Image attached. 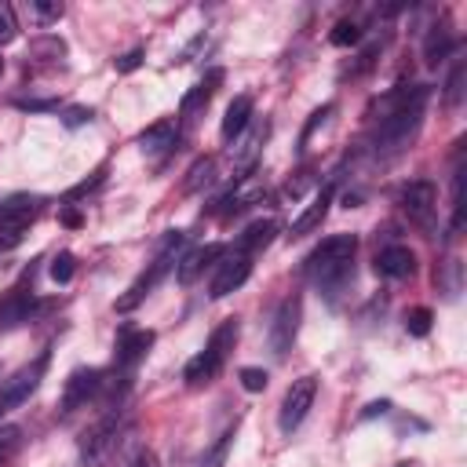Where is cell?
<instances>
[{
    "label": "cell",
    "instance_id": "6da1fadb",
    "mask_svg": "<svg viewBox=\"0 0 467 467\" xmlns=\"http://www.w3.org/2000/svg\"><path fill=\"white\" fill-rule=\"evenodd\" d=\"M427 84H401L398 91H390L383 99L387 113L379 117L376 124V135H372V153L390 161L398 153L409 150V142L416 139L420 124H423V113H427Z\"/></svg>",
    "mask_w": 467,
    "mask_h": 467
},
{
    "label": "cell",
    "instance_id": "7a4b0ae2",
    "mask_svg": "<svg viewBox=\"0 0 467 467\" xmlns=\"http://www.w3.org/2000/svg\"><path fill=\"white\" fill-rule=\"evenodd\" d=\"M354 252H358V237H354V234H332V237H325V241L303 259L306 277H310L317 288H325V292L332 296V292L343 288L347 277L354 274Z\"/></svg>",
    "mask_w": 467,
    "mask_h": 467
},
{
    "label": "cell",
    "instance_id": "3957f363",
    "mask_svg": "<svg viewBox=\"0 0 467 467\" xmlns=\"http://www.w3.org/2000/svg\"><path fill=\"white\" fill-rule=\"evenodd\" d=\"M128 427H131V420L113 405L102 420H95V423L80 434V445H77L80 463H84V467H109V460L117 456V449H120Z\"/></svg>",
    "mask_w": 467,
    "mask_h": 467
},
{
    "label": "cell",
    "instance_id": "277c9868",
    "mask_svg": "<svg viewBox=\"0 0 467 467\" xmlns=\"http://www.w3.org/2000/svg\"><path fill=\"white\" fill-rule=\"evenodd\" d=\"M237 332H241V328H237V317H226L223 325H215L212 336H208V343H204V350L186 361L182 379H186L190 387L212 383V379L223 372V365H226V358H230V350H234V343H237Z\"/></svg>",
    "mask_w": 467,
    "mask_h": 467
},
{
    "label": "cell",
    "instance_id": "5b68a950",
    "mask_svg": "<svg viewBox=\"0 0 467 467\" xmlns=\"http://www.w3.org/2000/svg\"><path fill=\"white\" fill-rule=\"evenodd\" d=\"M182 241H186V234H179V230H171V234L164 237V244H161V252L153 255V263H150V266L128 285V292L117 299V310H120V314L135 310V306H139V303H142V299L168 277V270L179 263V248H182Z\"/></svg>",
    "mask_w": 467,
    "mask_h": 467
},
{
    "label": "cell",
    "instance_id": "8992f818",
    "mask_svg": "<svg viewBox=\"0 0 467 467\" xmlns=\"http://www.w3.org/2000/svg\"><path fill=\"white\" fill-rule=\"evenodd\" d=\"M47 361H51V350H40L29 365H22L15 376H7V379L0 383V420H4L7 412H15L22 401H29V394L40 387V379H44V372H47Z\"/></svg>",
    "mask_w": 467,
    "mask_h": 467
},
{
    "label": "cell",
    "instance_id": "52a82bcc",
    "mask_svg": "<svg viewBox=\"0 0 467 467\" xmlns=\"http://www.w3.org/2000/svg\"><path fill=\"white\" fill-rule=\"evenodd\" d=\"M398 208L416 223L420 230H434V212H438V190L427 179H412L398 190Z\"/></svg>",
    "mask_w": 467,
    "mask_h": 467
},
{
    "label": "cell",
    "instance_id": "ba28073f",
    "mask_svg": "<svg viewBox=\"0 0 467 467\" xmlns=\"http://www.w3.org/2000/svg\"><path fill=\"white\" fill-rule=\"evenodd\" d=\"M314 398H317V376H299V379H292V387H288L285 398H281L277 427H281L285 434H292V431L306 420V412L314 409Z\"/></svg>",
    "mask_w": 467,
    "mask_h": 467
},
{
    "label": "cell",
    "instance_id": "9c48e42d",
    "mask_svg": "<svg viewBox=\"0 0 467 467\" xmlns=\"http://www.w3.org/2000/svg\"><path fill=\"white\" fill-rule=\"evenodd\" d=\"M299 321H303V299L299 296H288L277 303L274 310V321H270V350L274 358H288L296 336H299Z\"/></svg>",
    "mask_w": 467,
    "mask_h": 467
},
{
    "label": "cell",
    "instance_id": "30bf717a",
    "mask_svg": "<svg viewBox=\"0 0 467 467\" xmlns=\"http://www.w3.org/2000/svg\"><path fill=\"white\" fill-rule=\"evenodd\" d=\"M248 274H252V255H244V252H223V263L215 266V274H212V285H208V296L212 299H226L230 292H237L244 281H248Z\"/></svg>",
    "mask_w": 467,
    "mask_h": 467
},
{
    "label": "cell",
    "instance_id": "8fae6325",
    "mask_svg": "<svg viewBox=\"0 0 467 467\" xmlns=\"http://www.w3.org/2000/svg\"><path fill=\"white\" fill-rule=\"evenodd\" d=\"M29 310H33V266L18 285H11L0 296V332H15L22 321H29Z\"/></svg>",
    "mask_w": 467,
    "mask_h": 467
},
{
    "label": "cell",
    "instance_id": "7c38bea8",
    "mask_svg": "<svg viewBox=\"0 0 467 467\" xmlns=\"http://www.w3.org/2000/svg\"><path fill=\"white\" fill-rule=\"evenodd\" d=\"M102 372L99 368H73L66 387H62V416H73L77 409H88V401L102 390Z\"/></svg>",
    "mask_w": 467,
    "mask_h": 467
},
{
    "label": "cell",
    "instance_id": "4fadbf2b",
    "mask_svg": "<svg viewBox=\"0 0 467 467\" xmlns=\"http://www.w3.org/2000/svg\"><path fill=\"white\" fill-rule=\"evenodd\" d=\"M153 339H157V336H153L150 328H120L117 350H113V365H117L120 372H131V368L150 354Z\"/></svg>",
    "mask_w": 467,
    "mask_h": 467
},
{
    "label": "cell",
    "instance_id": "5bb4252c",
    "mask_svg": "<svg viewBox=\"0 0 467 467\" xmlns=\"http://www.w3.org/2000/svg\"><path fill=\"white\" fill-rule=\"evenodd\" d=\"M332 197H336V182L328 179L314 197H310V204L292 219V226H288V237H303V234H314L321 223H325V215H328V208H332Z\"/></svg>",
    "mask_w": 467,
    "mask_h": 467
},
{
    "label": "cell",
    "instance_id": "9a60e30c",
    "mask_svg": "<svg viewBox=\"0 0 467 467\" xmlns=\"http://www.w3.org/2000/svg\"><path fill=\"white\" fill-rule=\"evenodd\" d=\"M223 80H226V73H223L219 66H212V69H208V73L182 95V102H179V117H197V113L215 99V91H219Z\"/></svg>",
    "mask_w": 467,
    "mask_h": 467
},
{
    "label": "cell",
    "instance_id": "2e32d148",
    "mask_svg": "<svg viewBox=\"0 0 467 467\" xmlns=\"http://www.w3.org/2000/svg\"><path fill=\"white\" fill-rule=\"evenodd\" d=\"M223 244H201V248H190L179 263H175V277H179V285H193L201 274H204V266L208 263H215V259H223Z\"/></svg>",
    "mask_w": 467,
    "mask_h": 467
},
{
    "label": "cell",
    "instance_id": "e0dca14e",
    "mask_svg": "<svg viewBox=\"0 0 467 467\" xmlns=\"http://www.w3.org/2000/svg\"><path fill=\"white\" fill-rule=\"evenodd\" d=\"M412 270H416V255H412V248H405V244H387V248L376 255V274H379V277L401 281V277H409Z\"/></svg>",
    "mask_w": 467,
    "mask_h": 467
},
{
    "label": "cell",
    "instance_id": "ac0fdd59",
    "mask_svg": "<svg viewBox=\"0 0 467 467\" xmlns=\"http://www.w3.org/2000/svg\"><path fill=\"white\" fill-rule=\"evenodd\" d=\"M252 109H255L252 95H237V99L226 106V113H223V124H219V135H223V142H234L237 135H244V128L252 124Z\"/></svg>",
    "mask_w": 467,
    "mask_h": 467
},
{
    "label": "cell",
    "instance_id": "d6986e66",
    "mask_svg": "<svg viewBox=\"0 0 467 467\" xmlns=\"http://www.w3.org/2000/svg\"><path fill=\"white\" fill-rule=\"evenodd\" d=\"M266 135H270V124L266 120H259V124H252L248 128V135H244V142L234 150V157H237V182L244 179V171L255 164V157H259V150H263V142H266Z\"/></svg>",
    "mask_w": 467,
    "mask_h": 467
},
{
    "label": "cell",
    "instance_id": "ffe728a7",
    "mask_svg": "<svg viewBox=\"0 0 467 467\" xmlns=\"http://www.w3.org/2000/svg\"><path fill=\"white\" fill-rule=\"evenodd\" d=\"M175 135H179L175 120H171V117H161V120H153V124L139 135V146H142L146 153H164L168 146H175Z\"/></svg>",
    "mask_w": 467,
    "mask_h": 467
},
{
    "label": "cell",
    "instance_id": "44dd1931",
    "mask_svg": "<svg viewBox=\"0 0 467 467\" xmlns=\"http://www.w3.org/2000/svg\"><path fill=\"white\" fill-rule=\"evenodd\" d=\"M274 234H277V223L274 219H255L252 226H244V234L237 237V252H244V255H255L259 248H266L270 241H274Z\"/></svg>",
    "mask_w": 467,
    "mask_h": 467
},
{
    "label": "cell",
    "instance_id": "7402d4cb",
    "mask_svg": "<svg viewBox=\"0 0 467 467\" xmlns=\"http://www.w3.org/2000/svg\"><path fill=\"white\" fill-rule=\"evenodd\" d=\"M452 47H456V40H452L449 26H445V22H441V26H431V33H427V40H423V58H427V66H438Z\"/></svg>",
    "mask_w": 467,
    "mask_h": 467
},
{
    "label": "cell",
    "instance_id": "603a6c76",
    "mask_svg": "<svg viewBox=\"0 0 467 467\" xmlns=\"http://www.w3.org/2000/svg\"><path fill=\"white\" fill-rule=\"evenodd\" d=\"M29 55L40 58V62H58V58H66V40L62 36H51V33L33 36L29 40Z\"/></svg>",
    "mask_w": 467,
    "mask_h": 467
},
{
    "label": "cell",
    "instance_id": "cb8c5ba5",
    "mask_svg": "<svg viewBox=\"0 0 467 467\" xmlns=\"http://www.w3.org/2000/svg\"><path fill=\"white\" fill-rule=\"evenodd\" d=\"M234 434H237V423H230V427L215 438V445L197 460V467H223V463H226V452H230V445H234Z\"/></svg>",
    "mask_w": 467,
    "mask_h": 467
},
{
    "label": "cell",
    "instance_id": "d4e9b609",
    "mask_svg": "<svg viewBox=\"0 0 467 467\" xmlns=\"http://www.w3.org/2000/svg\"><path fill=\"white\" fill-rule=\"evenodd\" d=\"M212 171H215V161H212V157H197V161L190 164V171H186L182 190H186V193H197L201 186H208V182H212Z\"/></svg>",
    "mask_w": 467,
    "mask_h": 467
},
{
    "label": "cell",
    "instance_id": "484cf974",
    "mask_svg": "<svg viewBox=\"0 0 467 467\" xmlns=\"http://www.w3.org/2000/svg\"><path fill=\"white\" fill-rule=\"evenodd\" d=\"M463 77H467V62L460 58V62L452 66L449 80H445V106H452V109L463 102Z\"/></svg>",
    "mask_w": 467,
    "mask_h": 467
},
{
    "label": "cell",
    "instance_id": "4316f807",
    "mask_svg": "<svg viewBox=\"0 0 467 467\" xmlns=\"http://www.w3.org/2000/svg\"><path fill=\"white\" fill-rule=\"evenodd\" d=\"M328 40H332L336 47H350V44H358V40H361V26H358L354 18H339V22L332 26Z\"/></svg>",
    "mask_w": 467,
    "mask_h": 467
},
{
    "label": "cell",
    "instance_id": "83f0119b",
    "mask_svg": "<svg viewBox=\"0 0 467 467\" xmlns=\"http://www.w3.org/2000/svg\"><path fill=\"white\" fill-rule=\"evenodd\" d=\"M47 274H51V281H55V285L73 281V274H77V259H73V252H58V255L51 259Z\"/></svg>",
    "mask_w": 467,
    "mask_h": 467
},
{
    "label": "cell",
    "instance_id": "f1b7e54d",
    "mask_svg": "<svg viewBox=\"0 0 467 467\" xmlns=\"http://www.w3.org/2000/svg\"><path fill=\"white\" fill-rule=\"evenodd\" d=\"M431 321H434L431 306H412V310H405V332H409V336H427V332H431Z\"/></svg>",
    "mask_w": 467,
    "mask_h": 467
},
{
    "label": "cell",
    "instance_id": "f546056e",
    "mask_svg": "<svg viewBox=\"0 0 467 467\" xmlns=\"http://www.w3.org/2000/svg\"><path fill=\"white\" fill-rule=\"evenodd\" d=\"M29 11H33V18H36V22H44V26H47V22H58V18L66 15V4H58V0H33V4H29Z\"/></svg>",
    "mask_w": 467,
    "mask_h": 467
},
{
    "label": "cell",
    "instance_id": "4dcf8cb0",
    "mask_svg": "<svg viewBox=\"0 0 467 467\" xmlns=\"http://www.w3.org/2000/svg\"><path fill=\"white\" fill-rule=\"evenodd\" d=\"M237 379H241V387H244L248 394H259V390H266V383H270L266 368H255V365H244V368L237 372Z\"/></svg>",
    "mask_w": 467,
    "mask_h": 467
},
{
    "label": "cell",
    "instance_id": "1f68e13d",
    "mask_svg": "<svg viewBox=\"0 0 467 467\" xmlns=\"http://www.w3.org/2000/svg\"><path fill=\"white\" fill-rule=\"evenodd\" d=\"M332 109H336V106H332V102H325L321 109H314V113H310V120H306V128H303V135H299V146H306V142H310V135H314V131L332 117Z\"/></svg>",
    "mask_w": 467,
    "mask_h": 467
},
{
    "label": "cell",
    "instance_id": "d6a6232c",
    "mask_svg": "<svg viewBox=\"0 0 467 467\" xmlns=\"http://www.w3.org/2000/svg\"><path fill=\"white\" fill-rule=\"evenodd\" d=\"M102 179H106V164L102 168H95L91 171V179H84V182H77L69 193H66V201H77V197H84V193H91L95 186H102Z\"/></svg>",
    "mask_w": 467,
    "mask_h": 467
},
{
    "label": "cell",
    "instance_id": "836d02e7",
    "mask_svg": "<svg viewBox=\"0 0 467 467\" xmlns=\"http://www.w3.org/2000/svg\"><path fill=\"white\" fill-rule=\"evenodd\" d=\"M18 441H22V431L18 427H0V463L18 449Z\"/></svg>",
    "mask_w": 467,
    "mask_h": 467
},
{
    "label": "cell",
    "instance_id": "e575fe53",
    "mask_svg": "<svg viewBox=\"0 0 467 467\" xmlns=\"http://www.w3.org/2000/svg\"><path fill=\"white\" fill-rule=\"evenodd\" d=\"M15 33H18V22H15V11H11V4H0V44H7V40H15Z\"/></svg>",
    "mask_w": 467,
    "mask_h": 467
},
{
    "label": "cell",
    "instance_id": "d590c367",
    "mask_svg": "<svg viewBox=\"0 0 467 467\" xmlns=\"http://www.w3.org/2000/svg\"><path fill=\"white\" fill-rule=\"evenodd\" d=\"M95 113L88 109V106H69V109H62V124L66 128H80V124H88Z\"/></svg>",
    "mask_w": 467,
    "mask_h": 467
},
{
    "label": "cell",
    "instance_id": "8d00e7d4",
    "mask_svg": "<svg viewBox=\"0 0 467 467\" xmlns=\"http://www.w3.org/2000/svg\"><path fill=\"white\" fill-rule=\"evenodd\" d=\"M142 55H146L142 47H131L128 55H120V58L113 62V66H117V73H131V69H139V66H142Z\"/></svg>",
    "mask_w": 467,
    "mask_h": 467
},
{
    "label": "cell",
    "instance_id": "74e56055",
    "mask_svg": "<svg viewBox=\"0 0 467 467\" xmlns=\"http://www.w3.org/2000/svg\"><path fill=\"white\" fill-rule=\"evenodd\" d=\"M15 106H18V109H33V113H40V109H55L58 99H15Z\"/></svg>",
    "mask_w": 467,
    "mask_h": 467
},
{
    "label": "cell",
    "instance_id": "f35d334b",
    "mask_svg": "<svg viewBox=\"0 0 467 467\" xmlns=\"http://www.w3.org/2000/svg\"><path fill=\"white\" fill-rule=\"evenodd\" d=\"M383 412H390V401H387V398L368 401V405H365V412H361V420H376V416H383Z\"/></svg>",
    "mask_w": 467,
    "mask_h": 467
},
{
    "label": "cell",
    "instance_id": "ab89813d",
    "mask_svg": "<svg viewBox=\"0 0 467 467\" xmlns=\"http://www.w3.org/2000/svg\"><path fill=\"white\" fill-rule=\"evenodd\" d=\"M58 219H62V226H69V230H77V226L84 223V215H80L77 208H62V212H58Z\"/></svg>",
    "mask_w": 467,
    "mask_h": 467
},
{
    "label": "cell",
    "instance_id": "60d3db41",
    "mask_svg": "<svg viewBox=\"0 0 467 467\" xmlns=\"http://www.w3.org/2000/svg\"><path fill=\"white\" fill-rule=\"evenodd\" d=\"M128 467H161V463H157V456H153L150 449H142V452H135V460H131Z\"/></svg>",
    "mask_w": 467,
    "mask_h": 467
},
{
    "label": "cell",
    "instance_id": "b9f144b4",
    "mask_svg": "<svg viewBox=\"0 0 467 467\" xmlns=\"http://www.w3.org/2000/svg\"><path fill=\"white\" fill-rule=\"evenodd\" d=\"M394 467H409V463H394Z\"/></svg>",
    "mask_w": 467,
    "mask_h": 467
},
{
    "label": "cell",
    "instance_id": "7bdbcfd3",
    "mask_svg": "<svg viewBox=\"0 0 467 467\" xmlns=\"http://www.w3.org/2000/svg\"><path fill=\"white\" fill-rule=\"evenodd\" d=\"M0 73H4V58H0Z\"/></svg>",
    "mask_w": 467,
    "mask_h": 467
}]
</instances>
